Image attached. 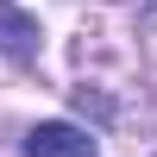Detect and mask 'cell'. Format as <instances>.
Masks as SVG:
<instances>
[{
    "label": "cell",
    "instance_id": "1",
    "mask_svg": "<svg viewBox=\"0 0 157 157\" xmlns=\"http://www.w3.org/2000/svg\"><path fill=\"white\" fill-rule=\"evenodd\" d=\"M25 157H101V145H94V132H82L69 120H44L25 132Z\"/></svg>",
    "mask_w": 157,
    "mask_h": 157
},
{
    "label": "cell",
    "instance_id": "2",
    "mask_svg": "<svg viewBox=\"0 0 157 157\" xmlns=\"http://www.w3.org/2000/svg\"><path fill=\"white\" fill-rule=\"evenodd\" d=\"M0 50H6V57H38V25L25 19L19 6H13V0H0Z\"/></svg>",
    "mask_w": 157,
    "mask_h": 157
}]
</instances>
